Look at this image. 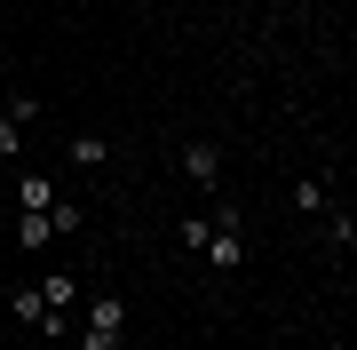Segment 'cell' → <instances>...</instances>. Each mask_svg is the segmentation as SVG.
Here are the masks:
<instances>
[{
  "instance_id": "6da1fadb",
  "label": "cell",
  "mask_w": 357,
  "mask_h": 350,
  "mask_svg": "<svg viewBox=\"0 0 357 350\" xmlns=\"http://www.w3.org/2000/svg\"><path fill=\"white\" fill-rule=\"evenodd\" d=\"M79 342H88V350H119V342H128V302H119V295H96L88 319H79Z\"/></svg>"
},
{
  "instance_id": "7a4b0ae2",
  "label": "cell",
  "mask_w": 357,
  "mask_h": 350,
  "mask_svg": "<svg viewBox=\"0 0 357 350\" xmlns=\"http://www.w3.org/2000/svg\"><path fill=\"white\" fill-rule=\"evenodd\" d=\"M40 302H48V319H64V326H72V302H79V279H72V271H48V279H40Z\"/></svg>"
},
{
  "instance_id": "3957f363",
  "label": "cell",
  "mask_w": 357,
  "mask_h": 350,
  "mask_svg": "<svg viewBox=\"0 0 357 350\" xmlns=\"http://www.w3.org/2000/svg\"><path fill=\"white\" fill-rule=\"evenodd\" d=\"M56 199H64V191H56V175H24V183H16V215H48Z\"/></svg>"
},
{
  "instance_id": "277c9868",
  "label": "cell",
  "mask_w": 357,
  "mask_h": 350,
  "mask_svg": "<svg viewBox=\"0 0 357 350\" xmlns=\"http://www.w3.org/2000/svg\"><path fill=\"white\" fill-rule=\"evenodd\" d=\"M183 175H191V183H215V175H222V159H215V143H199V136L183 143Z\"/></svg>"
},
{
  "instance_id": "5b68a950",
  "label": "cell",
  "mask_w": 357,
  "mask_h": 350,
  "mask_svg": "<svg viewBox=\"0 0 357 350\" xmlns=\"http://www.w3.org/2000/svg\"><path fill=\"white\" fill-rule=\"evenodd\" d=\"M16 239L24 247H56V215H16Z\"/></svg>"
},
{
  "instance_id": "8992f818",
  "label": "cell",
  "mask_w": 357,
  "mask_h": 350,
  "mask_svg": "<svg viewBox=\"0 0 357 350\" xmlns=\"http://www.w3.org/2000/svg\"><path fill=\"white\" fill-rule=\"evenodd\" d=\"M16 152H24V119L0 112V168H16Z\"/></svg>"
},
{
  "instance_id": "52a82bcc",
  "label": "cell",
  "mask_w": 357,
  "mask_h": 350,
  "mask_svg": "<svg viewBox=\"0 0 357 350\" xmlns=\"http://www.w3.org/2000/svg\"><path fill=\"white\" fill-rule=\"evenodd\" d=\"M294 207H302V215H326V175H302V183H294Z\"/></svg>"
},
{
  "instance_id": "ba28073f",
  "label": "cell",
  "mask_w": 357,
  "mask_h": 350,
  "mask_svg": "<svg viewBox=\"0 0 357 350\" xmlns=\"http://www.w3.org/2000/svg\"><path fill=\"white\" fill-rule=\"evenodd\" d=\"M103 159H112L103 136H72V168H103Z\"/></svg>"
},
{
  "instance_id": "9c48e42d",
  "label": "cell",
  "mask_w": 357,
  "mask_h": 350,
  "mask_svg": "<svg viewBox=\"0 0 357 350\" xmlns=\"http://www.w3.org/2000/svg\"><path fill=\"white\" fill-rule=\"evenodd\" d=\"M0 215H8V191H0Z\"/></svg>"
}]
</instances>
